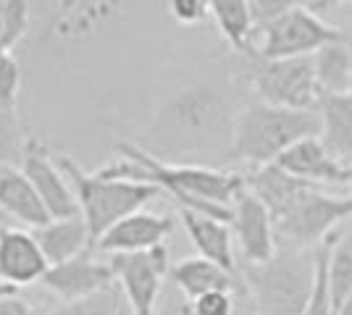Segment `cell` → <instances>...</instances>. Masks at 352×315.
Wrapping results in <instances>:
<instances>
[{
  "instance_id": "6da1fadb",
  "label": "cell",
  "mask_w": 352,
  "mask_h": 315,
  "mask_svg": "<svg viewBox=\"0 0 352 315\" xmlns=\"http://www.w3.org/2000/svg\"><path fill=\"white\" fill-rule=\"evenodd\" d=\"M239 108L213 84L174 92L147 126L145 148L166 163H197L203 155H232Z\"/></svg>"
},
{
  "instance_id": "7c38bea8",
  "label": "cell",
  "mask_w": 352,
  "mask_h": 315,
  "mask_svg": "<svg viewBox=\"0 0 352 315\" xmlns=\"http://www.w3.org/2000/svg\"><path fill=\"white\" fill-rule=\"evenodd\" d=\"M40 284L69 305V302L87 300L92 294L103 292L105 286L116 284V279H113V268L108 260H98L89 253H85L74 260L50 266Z\"/></svg>"
},
{
  "instance_id": "f1b7e54d",
  "label": "cell",
  "mask_w": 352,
  "mask_h": 315,
  "mask_svg": "<svg viewBox=\"0 0 352 315\" xmlns=\"http://www.w3.org/2000/svg\"><path fill=\"white\" fill-rule=\"evenodd\" d=\"M19 90H21V69L14 56H3L0 58V108L16 110Z\"/></svg>"
},
{
  "instance_id": "4316f807",
  "label": "cell",
  "mask_w": 352,
  "mask_h": 315,
  "mask_svg": "<svg viewBox=\"0 0 352 315\" xmlns=\"http://www.w3.org/2000/svg\"><path fill=\"white\" fill-rule=\"evenodd\" d=\"M30 137L24 135V126L16 116V110L0 108V171H8L21 163Z\"/></svg>"
},
{
  "instance_id": "d590c367",
  "label": "cell",
  "mask_w": 352,
  "mask_h": 315,
  "mask_svg": "<svg viewBox=\"0 0 352 315\" xmlns=\"http://www.w3.org/2000/svg\"><path fill=\"white\" fill-rule=\"evenodd\" d=\"M350 95H352V84H350Z\"/></svg>"
},
{
  "instance_id": "484cf974",
  "label": "cell",
  "mask_w": 352,
  "mask_h": 315,
  "mask_svg": "<svg viewBox=\"0 0 352 315\" xmlns=\"http://www.w3.org/2000/svg\"><path fill=\"white\" fill-rule=\"evenodd\" d=\"M50 315H134V313L132 307H129V302H126V297H124V292H121V286L111 284L105 286L103 292L87 297V300L69 302V305H63V307H58L56 313Z\"/></svg>"
},
{
  "instance_id": "f546056e",
  "label": "cell",
  "mask_w": 352,
  "mask_h": 315,
  "mask_svg": "<svg viewBox=\"0 0 352 315\" xmlns=\"http://www.w3.org/2000/svg\"><path fill=\"white\" fill-rule=\"evenodd\" d=\"M292 0H250V16H252V30L261 34L274 21H279L287 11H292Z\"/></svg>"
},
{
  "instance_id": "5b68a950",
  "label": "cell",
  "mask_w": 352,
  "mask_h": 315,
  "mask_svg": "<svg viewBox=\"0 0 352 315\" xmlns=\"http://www.w3.org/2000/svg\"><path fill=\"white\" fill-rule=\"evenodd\" d=\"M56 163L72 184L76 202H79V213L89 229L92 244H98V240L108 229H113L118 221L140 213L150 200L163 195L153 184L105 179L100 174H87L85 168L74 163L69 155H56Z\"/></svg>"
},
{
  "instance_id": "7402d4cb",
  "label": "cell",
  "mask_w": 352,
  "mask_h": 315,
  "mask_svg": "<svg viewBox=\"0 0 352 315\" xmlns=\"http://www.w3.org/2000/svg\"><path fill=\"white\" fill-rule=\"evenodd\" d=\"M210 16L216 21L223 40L236 50L239 56H255L252 45V16H250V0H210Z\"/></svg>"
},
{
  "instance_id": "4fadbf2b",
  "label": "cell",
  "mask_w": 352,
  "mask_h": 315,
  "mask_svg": "<svg viewBox=\"0 0 352 315\" xmlns=\"http://www.w3.org/2000/svg\"><path fill=\"white\" fill-rule=\"evenodd\" d=\"M50 263L45 257L34 231L6 226L0 231V281L6 286H32L40 284Z\"/></svg>"
},
{
  "instance_id": "d6986e66",
  "label": "cell",
  "mask_w": 352,
  "mask_h": 315,
  "mask_svg": "<svg viewBox=\"0 0 352 315\" xmlns=\"http://www.w3.org/2000/svg\"><path fill=\"white\" fill-rule=\"evenodd\" d=\"M168 281L190 302L213 294V292H236V273H229L200 255L174 263Z\"/></svg>"
},
{
  "instance_id": "e575fe53",
  "label": "cell",
  "mask_w": 352,
  "mask_h": 315,
  "mask_svg": "<svg viewBox=\"0 0 352 315\" xmlns=\"http://www.w3.org/2000/svg\"><path fill=\"white\" fill-rule=\"evenodd\" d=\"M3 218H6V215H3V213H0V231H3V229H6V221H3Z\"/></svg>"
},
{
  "instance_id": "ba28073f",
  "label": "cell",
  "mask_w": 352,
  "mask_h": 315,
  "mask_svg": "<svg viewBox=\"0 0 352 315\" xmlns=\"http://www.w3.org/2000/svg\"><path fill=\"white\" fill-rule=\"evenodd\" d=\"M352 218V195L339 197L323 189H313L294 205L284 218L276 221V242L294 250H318L334 226Z\"/></svg>"
},
{
  "instance_id": "9c48e42d",
  "label": "cell",
  "mask_w": 352,
  "mask_h": 315,
  "mask_svg": "<svg viewBox=\"0 0 352 315\" xmlns=\"http://www.w3.org/2000/svg\"><path fill=\"white\" fill-rule=\"evenodd\" d=\"M113 279L121 286L134 315H155L163 297V281L171 273L166 244L147 253H126L108 257Z\"/></svg>"
},
{
  "instance_id": "52a82bcc",
  "label": "cell",
  "mask_w": 352,
  "mask_h": 315,
  "mask_svg": "<svg viewBox=\"0 0 352 315\" xmlns=\"http://www.w3.org/2000/svg\"><path fill=\"white\" fill-rule=\"evenodd\" d=\"M344 40L347 34L339 27L323 21L305 3H294L292 11H287L279 21H274L268 30L261 32V45L255 47V56L265 60L308 58L326 45Z\"/></svg>"
},
{
  "instance_id": "603a6c76",
  "label": "cell",
  "mask_w": 352,
  "mask_h": 315,
  "mask_svg": "<svg viewBox=\"0 0 352 315\" xmlns=\"http://www.w3.org/2000/svg\"><path fill=\"white\" fill-rule=\"evenodd\" d=\"M321 97L347 95L352 84V40L326 45L313 56Z\"/></svg>"
},
{
  "instance_id": "8d00e7d4",
  "label": "cell",
  "mask_w": 352,
  "mask_h": 315,
  "mask_svg": "<svg viewBox=\"0 0 352 315\" xmlns=\"http://www.w3.org/2000/svg\"><path fill=\"white\" fill-rule=\"evenodd\" d=\"M350 171H352V165H350Z\"/></svg>"
},
{
  "instance_id": "d4e9b609",
  "label": "cell",
  "mask_w": 352,
  "mask_h": 315,
  "mask_svg": "<svg viewBox=\"0 0 352 315\" xmlns=\"http://www.w3.org/2000/svg\"><path fill=\"white\" fill-rule=\"evenodd\" d=\"M329 289L334 300V313L339 305L352 297V231L342 242L331 244L329 253Z\"/></svg>"
},
{
  "instance_id": "7a4b0ae2",
  "label": "cell",
  "mask_w": 352,
  "mask_h": 315,
  "mask_svg": "<svg viewBox=\"0 0 352 315\" xmlns=\"http://www.w3.org/2000/svg\"><path fill=\"white\" fill-rule=\"evenodd\" d=\"M118 155L116 163L98 171L100 176L153 184L166 197L176 200L179 210H195L226 224H232V205L248 187L239 174L203 163H166L150 155L142 145L121 142Z\"/></svg>"
},
{
  "instance_id": "44dd1931",
  "label": "cell",
  "mask_w": 352,
  "mask_h": 315,
  "mask_svg": "<svg viewBox=\"0 0 352 315\" xmlns=\"http://www.w3.org/2000/svg\"><path fill=\"white\" fill-rule=\"evenodd\" d=\"M321 142L339 163L352 165V95L321 97Z\"/></svg>"
},
{
  "instance_id": "8fae6325",
  "label": "cell",
  "mask_w": 352,
  "mask_h": 315,
  "mask_svg": "<svg viewBox=\"0 0 352 315\" xmlns=\"http://www.w3.org/2000/svg\"><path fill=\"white\" fill-rule=\"evenodd\" d=\"M232 234L245 263H265L279 253L274 218L258 197L245 187V192L232 205Z\"/></svg>"
},
{
  "instance_id": "1f68e13d",
  "label": "cell",
  "mask_w": 352,
  "mask_h": 315,
  "mask_svg": "<svg viewBox=\"0 0 352 315\" xmlns=\"http://www.w3.org/2000/svg\"><path fill=\"white\" fill-rule=\"evenodd\" d=\"M168 14L174 16L179 24L192 27V24L206 21V16H210V3H206V0H171Z\"/></svg>"
},
{
  "instance_id": "ac0fdd59",
  "label": "cell",
  "mask_w": 352,
  "mask_h": 315,
  "mask_svg": "<svg viewBox=\"0 0 352 315\" xmlns=\"http://www.w3.org/2000/svg\"><path fill=\"white\" fill-rule=\"evenodd\" d=\"M0 213L34 231L53 221L21 168L0 171Z\"/></svg>"
},
{
  "instance_id": "cb8c5ba5",
  "label": "cell",
  "mask_w": 352,
  "mask_h": 315,
  "mask_svg": "<svg viewBox=\"0 0 352 315\" xmlns=\"http://www.w3.org/2000/svg\"><path fill=\"white\" fill-rule=\"evenodd\" d=\"M111 11L113 5L108 3H60L53 16V34L60 40H79L98 30Z\"/></svg>"
},
{
  "instance_id": "277c9868",
  "label": "cell",
  "mask_w": 352,
  "mask_h": 315,
  "mask_svg": "<svg viewBox=\"0 0 352 315\" xmlns=\"http://www.w3.org/2000/svg\"><path fill=\"white\" fill-rule=\"evenodd\" d=\"M316 250L281 247L265 263L242 266V281L255 315H305L316 286Z\"/></svg>"
},
{
  "instance_id": "30bf717a",
  "label": "cell",
  "mask_w": 352,
  "mask_h": 315,
  "mask_svg": "<svg viewBox=\"0 0 352 315\" xmlns=\"http://www.w3.org/2000/svg\"><path fill=\"white\" fill-rule=\"evenodd\" d=\"M21 174L30 179V184L40 195V200H43V205L47 208L53 221L82 215L69 179L63 176V171L58 168L50 150L34 137L27 142V150H24V158H21Z\"/></svg>"
},
{
  "instance_id": "9a60e30c",
  "label": "cell",
  "mask_w": 352,
  "mask_h": 315,
  "mask_svg": "<svg viewBox=\"0 0 352 315\" xmlns=\"http://www.w3.org/2000/svg\"><path fill=\"white\" fill-rule=\"evenodd\" d=\"M174 218L171 215H158V213H134L129 218L118 221L113 229H108L98 240V250L105 255H126V253H147L161 247L166 237L174 231Z\"/></svg>"
},
{
  "instance_id": "5bb4252c",
  "label": "cell",
  "mask_w": 352,
  "mask_h": 315,
  "mask_svg": "<svg viewBox=\"0 0 352 315\" xmlns=\"http://www.w3.org/2000/svg\"><path fill=\"white\" fill-rule=\"evenodd\" d=\"M281 171L292 174L297 179L310 181L316 187H352L350 165L339 163L331 152L326 150L321 137H308L302 142L292 145L289 150L276 161Z\"/></svg>"
},
{
  "instance_id": "2e32d148",
  "label": "cell",
  "mask_w": 352,
  "mask_h": 315,
  "mask_svg": "<svg viewBox=\"0 0 352 315\" xmlns=\"http://www.w3.org/2000/svg\"><path fill=\"white\" fill-rule=\"evenodd\" d=\"M245 184H248L250 192L268 208L274 224L279 218H284L308 192L321 189V187H316L310 181H302L297 179V176H292V174H287V171H281L276 163L252 168L250 176H245Z\"/></svg>"
},
{
  "instance_id": "ffe728a7",
  "label": "cell",
  "mask_w": 352,
  "mask_h": 315,
  "mask_svg": "<svg viewBox=\"0 0 352 315\" xmlns=\"http://www.w3.org/2000/svg\"><path fill=\"white\" fill-rule=\"evenodd\" d=\"M34 237L40 242V247H43L50 266H58V263L85 255L92 247V237H89V229L82 215L50 221L47 226L37 229Z\"/></svg>"
},
{
  "instance_id": "83f0119b",
  "label": "cell",
  "mask_w": 352,
  "mask_h": 315,
  "mask_svg": "<svg viewBox=\"0 0 352 315\" xmlns=\"http://www.w3.org/2000/svg\"><path fill=\"white\" fill-rule=\"evenodd\" d=\"M329 253H331L329 242L316 250L318 270H316V286H313L305 315H334V300H331V289H329Z\"/></svg>"
},
{
  "instance_id": "8992f818",
  "label": "cell",
  "mask_w": 352,
  "mask_h": 315,
  "mask_svg": "<svg viewBox=\"0 0 352 315\" xmlns=\"http://www.w3.org/2000/svg\"><path fill=\"white\" fill-rule=\"evenodd\" d=\"M245 69H248L250 84L261 103L289 108V110H316L321 105L313 56L281 60L250 56L245 58Z\"/></svg>"
},
{
  "instance_id": "e0dca14e",
  "label": "cell",
  "mask_w": 352,
  "mask_h": 315,
  "mask_svg": "<svg viewBox=\"0 0 352 315\" xmlns=\"http://www.w3.org/2000/svg\"><path fill=\"white\" fill-rule=\"evenodd\" d=\"M179 218H182L184 231H187L190 242L195 244V250L200 253V257L216 263V266H221L229 273H236L232 226L226 221H219V218L195 213V210H179Z\"/></svg>"
},
{
  "instance_id": "836d02e7",
  "label": "cell",
  "mask_w": 352,
  "mask_h": 315,
  "mask_svg": "<svg viewBox=\"0 0 352 315\" xmlns=\"http://www.w3.org/2000/svg\"><path fill=\"white\" fill-rule=\"evenodd\" d=\"M334 315H352V297L347 302H344V305H339L337 313H334Z\"/></svg>"
},
{
  "instance_id": "d6a6232c",
  "label": "cell",
  "mask_w": 352,
  "mask_h": 315,
  "mask_svg": "<svg viewBox=\"0 0 352 315\" xmlns=\"http://www.w3.org/2000/svg\"><path fill=\"white\" fill-rule=\"evenodd\" d=\"M0 315H37L34 305L16 294L14 286H0Z\"/></svg>"
},
{
  "instance_id": "3957f363",
  "label": "cell",
  "mask_w": 352,
  "mask_h": 315,
  "mask_svg": "<svg viewBox=\"0 0 352 315\" xmlns=\"http://www.w3.org/2000/svg\"><path fill=\"white\" fill-rule=\"evenodd\" d=\"M321 137V113L316 110H289L265 105L261 100L242 105L236 113L232 158L245 161L252 168L276 163L292 145Z\"/></svg>"
},
{
  "instance_id": "4dcf8cb0",
  "label": "cell",
  "mask_w": 352,
  "mask_h": 315,
  "mask_svg": "<svg viewBox=\"0 0 352 315\" xmlns=\"http://www.w3.org/2000/svg\"><path fill=\"white\" fill-rule=\"evenodd\" d=\"M192 315H236L234 292H213L192 302Z\"/></svg>"
}]
</instances>
